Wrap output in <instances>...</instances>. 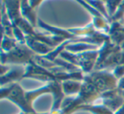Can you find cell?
Returning <instances> with one entry per match:
<instances>
[{
	"instance_id": "obj_14",
	"label": "cell",
	"mask_w": 124,
	"mask_h": 114,
	"mask_svg": "<svg viewBox=\"0 0 124 114\" xmlns=\"http://www.w3.org/2000/svg\"><path fill=\"white\" fill-rule=\"evenodd\" d=\"M13 37L19 44H26V37L19 26H13Z\"/></svg>"
},
{
	"instance_id": "obj_8",
	"label": "cell",
	"mask_w": 124,
	"mask_h": 114,
	"mask_svg": "<svg viewBox=\"0 0 124 114\" xmlns=\"http://www.w3.org/2000/svg\"><path fill=\"white\" fill-rule=\"evenodd\" d=\"M21 14L23 19L27 21L33 27L38 26V18L36 16L35 9L30 6L28 1H21Z\"/></svg>"
},
{
	"instance_id": "obj_4",
	"label": "cell",
	"mask_w": 124,
	"mask_h": 114,
	"mask_svg": "<svg viewBox=\"0 0 124 114\" xmlns=\"http://www.w3.org/2000/svg\"><path fill=\"white\" fill-rule=\"evenodd\" d=\"M26 66V72L23 78H32L42 82H47V83L52 81H58L55 75L49 70L39 66L34 61H31Z\"/></svg>"
},
{
	"instance_id": "obj_18",
	"label": "cell",
	"mask_w": 124,
	"mask_h": 114,
	"mask_svg": "<svg viewBox=\"0 0 124 114\" xmlns=\"http://www.w3.org/2000/svg\"><path fill=\"white\" fill-rule=\"evenodd\" d=\"M29 4L33 9H36L39 6V4H41L43 3V1H28Z\"/></svg>"
},
{
	"instance_id": "obj_7",
	"label": "cell",
	"mask_w": 124,
	"mask_h": 114,
	"mask_svg": "<svg viewBox=\"0 0 124 114\" xmlns=\"http://www.w3.org/2000/svg\"><path fill=\"white\" fill-rule=\"evenodd\" d=\"M26 45L34 52L35 55H40V56L48 55L54 49L48 45L35 39L33 37L31 36H26Z\"/></svg>"
},
{
	"instance_id": "obj_3",
	"label": "cell",
	"mask_w": 124,
	"mask_h": 114,
	"mask_svg": "<svg viewBox=\"0 0 124 114\" xmlns=\"http://www.w3.org/2000/svg\"><path fill=\"white\" fill-rule=\"evenodd\" d=\"M35 53L26 44H19L11 51L5 53L1 50V65L18 64L28 65L33 61Z\"/></svg>"
},
{
	"instance_id": "obj_2",
	"label": "cell",
	"mask_w": 124,
	"mask_h": 114,
	"mask_svg": "<svg viewBox=\"0 0 124 114\" xmlns=\"http://www.w3.org/2000/svg\"><path fill=\"white\" fill-rule=\"evenodd\" d=\"M91 83L101 95L110 90H116L118 80L113 76L111 72L106 70H94L88 74H85L84 79Z\"/></svg>"
},
{
	"instance_id": "obj_5",
	"label": "cell",
	"mask_w": 124,
	"mask_h": 114,
	"mask_svg": "<svg viewBox=\"0 0 124 114\" xmlns=\"http://www.w3.org/2000/svg\"><path fill=\"white\" fill-rule=\"evenodd\" d=\"M26 66H15L14 68H9V70L4 75L1 76V86L4 87L5 84L17 83L19 80L23 79Z\"/></svg>"
},
{
	"instance_id": "obj_11",
	"label": "cell",
	"mask_w": 124,
	"mask_h": 114,
	"mask_svg": "<svg viewBox=\"0 0 124 114\" xmlns=\"http://www.w3.org/2000/svg\"><path fill=\"white\" fill-rule=\"evenodd\" d=\"M79 111H86L92 114H113L109 108L103 105L94 104H83L79 106Z\"/></svg>"
},
{
	"instance_id": "obj_23",
	"label": "cell",
	"mask_w": 124,
	"mask_h": 114,
	"mask_svg": "<svg viewBox=\"0 0 124 114\" xmlns=\"http://www.w3.org/2000/svg\"><path fill=\"white\" fill-rule=\"evenodd\" d=\"M19 114H26V113H25V112H21Z\"/></svg>"
},
{
	"instance_id": "obj_15",
	"label": "cell",
	"mask_w": 124,
	"mask_h": 114,
	"mask_svg": "<svg viewBox=\"0 0 124 114\" xmlns=\"http://www.w3.org/2000/svg\"><path fill=\"white\" fill-rule=\"evenodd\" d=\"M121 3H122V1H105V7H106L107 13L110 16V19H111L112 16L115 15L116 11L117 10Z\"/></svg>"
},
{
	"instance_id": "obj_12",
	"label": "cell",
	"mask_w": 124,
	"mask_h": 114,
	"mask_svg": "<svg viewBox=\"0 0 124 114\" xmlns=\"http://www.w3.org/2000/svg\"><path fill=\"white\" fill-rule=\"evenodd\" d=\"M17 44L18 43L14 38H9L5 35L2 36V48H1L2 51L8 53V52L11 51L13 49L16 48Z\"/></svg>"
},
{
	"instance_id": "obj_22",
	"label": "cell",
	"mask_w": 124,
	"mask_h": 114,
	"mask_svg": "<svg viewBox=\"0 0 124 114\" xmlns=\"http://www.w3.org/2000/svg\"><path fill=\"white\" fill-rule=\"evenodd\" d=\"M121 95H122V97L124 98V90H122V91H121Z\"/></svg>"
},
{
	"instance_id": "obj_9",
	"label": "cell",
	"mask_w": 124,
	"mask_h": 114,
	"mask_svg": "<svg viewBox=\"0 0 124 114\" xmlns=\"http://www.w3.org/2000/svg\"><path fill=\"white\" fill-rule=\"evenodd\" d=\"M83 82L75 81V80H67V81L61 82L62 90L65 95L67 97L77 96L80 94L82 89Z\"/></svg>"
},
{
	"instance_id": "obj_1",
	"label": "cell",
	"mask_w": 124,
	"mask_h": 114,
	"mask_svg": "<svg viewBox=\"0 0 124 114\" xmlns=\"http://www.w3.org/2000/svg\"><path fill=\"white\" fill-rule=\"evenodd\" d=\"M0 93V99L10 100L17 106L20 107L21 112H23L26 114L36 112L33 108H31L27 103L26 98V91L18 83H14L8 84L6 88L2 87Z\"/></svg>"
},
{
	"instance_id": "obj_17",
	"label": "cell",
	"mask_w": 124,
	"mask_h": 114,
	"mask_svg": "<svg viewBox=\"0 0 124 114\" xmlns=\"http://www.w3.org/2000/svg\"><path fill=\"white\" fill-rule=\"evenodd\" d=\"M111 73L117 80H120L124 76V64L116 66L115 68H113Z\"/></svg>"
},
{
	"instance_id": "obj_10",
	"label": "cell",
	"mask_w": 124,
	"mask_h": 114,
	"mask_svg": "<svg viewBox=\"0 0 124 114\" xmlns=\"http://www.w3.org/2000/svg\"><path fill=\"white\" fill-rule=\"evenodd\" d=\"M100 47L91 43H85V42H76L71 43L66 47V50L72 54H81L91 50H98Z\"/></svg>"
},
{
	"instance_id": "obj_16",
	"label": "cell",
	"mask_w": 124,
	"mask_h": 114,
	"mask_svg": "<svg viewBox=\"0 0 124 114\" xmlns=\"http://www.w3.org/2000/svg\"><path fill=\"white\" fill-rule=\"evenodd\" d=\"M123 18H124V1H122V3L119 5L117 10L116 11L115 15L110 19V21L111 22H120L121 20H123Z\"/></svg>"
},
{
	"instance_id": "obj_6",
	"label": "cell",
	"mask_w": 124,
	"mask_h": 114,
	"mask_svg": "<svg viewBox=\"0 0 124 114\" xmlns=\"http://www.w3.org/2000/svg\"><path fill=\"white\" fill-rule=\"evenodd\" d=\"M5 6L6 13L13 26H17L22 16L21 14V2L20 1H3Z\"/></svg>"
},
{
	"instance_id": "obj_13",
	"label": "cell",
	"mask_w": 124,
	"mask_h": 114,
	"mask_svg": "<svg viewBox=\"0 0 124 114\" xmlns=\"http://www.w3.org/2000/svg\"><path fill=\"white\" fill-rule=\"evenodd\" d=\"M87 3H88L89 5H91L93 8H94L98 12H100L104 17L106 18V19L110 22V16H109L108 13H107L105 1H88Z\"/></svg>"
},
{
	"instance_id": "obj_19",
	"label": "cell",
	"mask_w": 124,
	"mask_h": 114,
	"mask_svg": "<svg viewBox=\"0 0 124 114\" xmlns=\"http://www.w3.org/2000/svg\"><path fill=\"white\" fill-rule=\"evenodd\" d=\"M117 89L120 91L124 90V76L121 78L120 80H118V83H117Z\"/></svg>"
},
{
	"instance_id": "obj_20",
	"label": "cell",
	"mask_w": 124,
	"mask_h": 114,
	"mask_svg": "<svg viewBox=\"0 0 124 114\" xmlns=\"http://www.w3.org/2000/svg\"><path fill=\"white\" fill-rule=\"evenodd\" d=\"M113 114H124V105L121 108H119L116 112H115Z\"/></svg>"
},
{
	"instance_id": "obj_21",
	"label": "cell",
	"mask_w": 124,
	"mask_h": 114,
	"mask_svg": "<svg viewBox=\"0 0 124 114\" xmlns=\"http://www.w3.org/2000/svg\"><path fill=\"white\" fill-rule=\"evenodd\" d=\"M30 114H50V112H44V113H38V112H33V113Z\"/></svg>"
}]
</instances>
